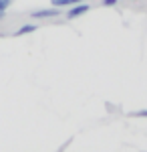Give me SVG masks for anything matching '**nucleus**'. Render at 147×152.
<instances>
[{
  "label": "nucleus",
  "mask_w": 147,
  "mask_h": 152,
  "mask_svg": "<svg viewBox=\"0 0 147 152\" xmlns=\"http://www.w3.org/2000/svg\"><path fill=\"white\" fill-rule=\"evenodd\" d=\"M61 14V8H43V10H34L30 12V16L36 18V20H40V18H53V16H58Z\"/></svg>",
  "instance_id": "nucleus-1"
},
{
  "label": "nucleus",
  "mask_w": 147,
  "mask_h": 152,
  "mask_svg": "<svg viewBox=\"0 0 147 152\" xmlns=\"http://www.w3.org/2000/svg\"><path fill=\"white\" fill-rule=\"evenodd\" d=\"M89 4L87 2H81V4H75V6H71L67 12V18H77V16H81V14H85V12H89Z\"/></svg>",
  "instance_id": "nucleus-2"
},
{
  "label": "nucleus",
  "mask_w": 147,
  "mask_h": 152,
  "mask_svg": "<svg viewBox=\"0 0 147 152\" xmlns=\"http://www.w3.org/2000/svg\"><path fill=\"white\" fill-rule=\"evenodd\" d=\"M81 2H85V0H50V4L55 6V8H71V6H75V4H81Z\"/></svg>",
  "instance_id": "nucleus-3"
},
{
  "label": "nucleus",
  "mask_w": 147,
  "mask_h": 152,
  "mask_svg": "<svg viewBox=\"0 0 147 152\" xmlns=\"http://www.w3.org/2000/svg\"><path fill=\"white\" fill-rule=\"evenodd\" d=\"M34 31H36V24H22L14 35H16V37H22V35H28V33H34Z\"/></svg>",
  "instance_id": "nucleus-4"
},
{
  "label": "nucleus",
  "mask_w": 147,
  "mask_h": 152,
  "mask_svg": "<svg viewBox=\"0 0 147 152\" xmlns=\"http://www.w3.org/2000/svg\"><path fill=\"white\" fill-rule=\"evenodd\" d=\"M12 2H14V0H0V12H6Z\"/></svg>",
  "instance_id": "nucleus-5"
},
{
  "label": "nucleus",
  "mask_w": 147,
  "mask_h": 152,
  "mask_svg": "<svg viewBox=\"0 0 147 152\" xmlns=\"http://www.w3.org/2000/svg\"><path fill=\"white\" fill-rule=\"evenodd\" d=\"M117 2H119V0H101V4H103V6H115Z\"/></svg>",
  "instance_id": "nucleus-6"
},
{
  "label": "nucleus",
  "mask_w": 147,
  "mask_h": 152,
  "mask_svg": "<svg viewBox=\"0 0 147 152\" xmlns=\"http://www.w3.org/2000/svg\"><path fill=\"white\" fill-rule=\"evenodd\" d=\"M131 116H135V118H147V110H141V112H135V114H131Z\"/></svg>",
  "instance_id": "nucleus-7"
}]
</instances>
